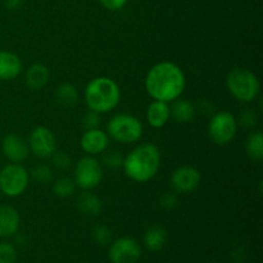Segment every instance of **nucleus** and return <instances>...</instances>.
I'll list each match as a JSON object with an SVG mask.
<instances>
[{"label": "nucleus", "instance_id": "dca6fc26", "mask_svg": "<svg viewBox=\"0 0 263 263\" xmlns=\"http://www.w3.org/2000/svg\"><path fill=\"white\" fill-rule=\"evenodd\" d=\"M146 121L153 128H162L171 120V108L170 103L153 100L146 108Z\"/></svg>", "mask_w": 263, "mask_h": 263}, {"label": "nucleus", "instance_id": "f704fd0d", "mask_svg": "<svg viewBox=\"0 0 263 263\" xmlns=\"http://www.w3.org/2000/svg\"><path fill=\"white\" fill-rule=\"evenodd\" d=\"M0 194H2V193H0Z\"/></svg>", "mask_w": 263, "mask_h": 263}, {"label": "nucleus", "instance_id": "2eb2a0df", "mask_svg": "<svg viewBox=\"0 0 263 263\" xmlns=\"http://www.w3.org/2000/svg\"><path fill=\"white\" fill-rule=\"evenodd\" d=\"M23 63L13 51L0 50V81H12L22 73Z\"/></svg>", "mask_w": 263, "mask_h": 263}, {"label": "nucleus", "instance_id": "f257e3e1", "mask_svg": "<svg viewBox=\"0 0 263 263\" xmlns=\"http://www.w3.org/2000/svg\"><path fill=\"white\" fill-rule=\"evenodd\" d=\"M145 90L153 100L171 103L181 98L186 87V77L181 67L170 61L154 64L145 76Z\"/></svg>", "mask_w": 263, "mask_h": 263}, {"label": "nucleus", "instance_id": "ddd939ff", "mask_svg": "<svg viewBox=\"0 0 263 263\" xmlns=\"http://www.w3.org/2000/svg\"><path fill=\"white\" fill-rule=\"evenodd\" d=\"M80 146L87 156H99L109 146V136L107 131L98 128L86 130L81 136Z\"/></svg>", "mask_w": 263, "mask_h": 263}, {"label": "nucleus", "instance_id": "412c9836", "mask_svg": "<svg viewBox=\"0 0 263 263\" xmlns=\"http://www.w3.org/2000/svg\"><path fill=\"white\" fill-rule=\"evenodd\" d=\"M54 98H55V102L59 107L72 108L79 100V90L73 84L63 82L59 86H57Z\"/></svg>", "mask_w": 263, "mask_h": 263}, {"label": "nucleus", "instance_id": "a211bd4d", "mask_svg": "<svg viewBox=\"0 0 263 263\" xmlns=\"http://www.w3.org/2000/svg\"><path fill=\"white\" fill-rule=\"evenodd\" d=\"M76 207L82 215L98 216L103 210V202L91 190H82L81 194L76 198Z\"/></svg>", "mask_w": 263, "mask_h": 263}, {"label": "nucleus", "instance_id": "72a5a7b5", "mask_svg": "<svg viewBox=\"0 0 263 263\" xmlns=\"http://www.w3.org/2000/svg\"><path fill=\"white\" fill-rule=\"evenodd\" d=\"M210 263H218V262H210Z\"/></svg>", "mask_w": 263, "mask_h": 263}, {"label": "nucleus", "instance_id": "9b49d317", "mask_svg": "<svg viewBox=\"0 0 263 263\" xmlns=\"http://www.w3.org/2000/svg\"><path fill=\"white\" fill-rule=\"evenodd\" d=\"M199 170L193 166L177 167L171 175V185L174 190L180 194H189L198 189L200 185Z\"/></svg>", "mask_w": 263, "mask_h": 263}, {"label": "nucleus", "instance_id": "9d476101", "mask_svg": "<svg viewBox=\"0 0 263 263\" xmlns=\"http://www.w3.org/2000/svg\"><path fill=\"white\" fill-rule=\"evenodd\" d=\"M108 257L112 263H136L141 257V247L135 239L123 236L112 240Z\"/></svg>", "mask_w": 263, "mask_h": 263}, {"label": "nucleus", "instance_id": "39448f33", "mask_svg": "<svg viewBox=\"0 0 263 263\" xmlns=\"http://www.w3.org/2000/svg\"><path fill=\"white\" fill-rule=\"evenodd\" d=\"M144 133L143 123L138 117L128 113H117L107 123L109 139L120 144H133L141 139Z\"/></svg>", "mask_w": 263, "mask_h": 263}, {"label": "nucleus", "instance_id": "bb28decb", "mask_svg": "<svg viewBox=\"0 0 263 263\" xmlns=\"http://www.w3.org/2000/svg\"><path fill=\"white\" fill-rule=\"evenodd\" d=\"M50 158L51 164H53L54 168L58 170V171H67L72 164L71 157H69L66 152L58 151V149L51 154Z\"/></svg>", "mask_w": 263, "mask_h": 263}, {"label": "nucleus", "instance_id": "a878e982", "mask_svg": "<svg viewBox=\"0 0 263 263\" xmlns=\"http://www.w3.org/2000/svg\"><path fill=\"white\" fill-rule=\"evenodd\" d=\"M92 239L99 246H108L113 240V233L107 225H97L92 229Z\"/></svg>", "mask_w": 263, "mask_h": 263}, {"label": "nucleus", "instance_id": "7ed1b4c3", "mask_svg": "<svg viewBox=\"0 0 263 263\" xmlns=\"http://www.w3.org/2000/svg\"><path fill=\"white\" fill-rule=\"evenodd\" d=\"M85 103L90 110L104 115L115 109L121 102L120 85L113 79L99 76L90 80L85 87Z\"/></svg>", "mask_w": 263, "mask_h": 263}, {"label": "nucleus", "instance_id": "0eeeda50", "mask_svg": "<svg viewBox=\"0 0 263 263\" xmlns=\"http://www.w3.org/2000/svg\"><path fill=\"white\" fill-rule=\"evenodd\" d=\"M239 122L233 113L228 110L216 112L208 123V135L217 145H228L238 134Z\"/></svg>", "mask_w": 263, "mask_h": 263}, {"label": "nucleus", "instance_id": "2f4dec72", "mask_svg": "<svg viewBox=\"0 0 263 263\" xmlns=\"http://www.w3.org/2000/svg\"><path fill=\"white\" fill-rule=\"evenodd\" d=\"M100 3L103 8H105L107 10L110 12H117L121 10L126 4H127L128 0H98Z\"/></svg>", "mask_w": 263, "mask_h": 263}, {"label": "nucleus", "instance_id": "c85d7f7f", "mask_svg": "<svg viewBox=\"0 0 263 263\" xmlns=\"http://www.w3.org/2000/svg\"><path fill=\"white\" fill-rule=\"evenodd\" d=\"M100 126V115L94 112V110H87L85 113L84 118H82V127L84 130H92V128H98Z\"/></svg>", "mask_w": 263, "mask_h": 263}, {"label": "nucleus", "instance_id": "f8f14e48", "mask_svg": "<svg viewBox=\"0 0 263 263\" xmlns=\"http://www.w3.org/2000/svg\"><path fill=\"white\" fill-rule=\"evenodd\" d=\"M2 151L10 163H22L30 156L27 140L17 134H8L3 138Z\"/></svg>", "mask_w": 263, "mask_h": 263}, {"label": "nucleus", "instance_id": "473e14b6", "mask_svg": "<svg viewBox=\"0 0 263 263\" xmlns=\"http://www.w3.org/2000/svg\"><path fill=\"white\" fill-rule=\"evenodd\" d=\"M4 4L8 9H17L22 4V0H4Z\"/></svg>", "mask_w": 263, "mask_h": 263}, {"label": "nucleus", "instance_id": "7c9ffc66", "mask_svg": "<svg viewBox=\"0 0 263 263\" xmlns=\"http://www.w3.org/2000/svg\"><path fill=\"white\" fill-rule=\"evenodd\" d=\"M239 122H240L241 126H244V127H247V128L253 127V126L257 123L256 113H254L252 109H246L240 115Z\"/></svg>", "mask_w": 263, "mask_h": 263}, {"label": "nucleus", "instance_id": "4468645a", "mask_svg": "<svg viewBox=\"0 0 263 263\" xmlns=\"http://www.w3.org/2000/svg\"><path fill=\"white\" fill-rule=\"evenodd\" d=\"M20 212L12 205H0V238L8 239L14 236L20 230Z\"/></svg>", "mask_w": 263, "mask_h": 263}, {"label": "nucleus", "instance_id": "f03ea898", "mask_svg": "<svg viewBox=\"0 0 263 263\" xmlns=\"http://www.w3.org/2000/svg\"><path fill=\"white\" fill-rule=\"evenodd\" d=\"M161 159V151L156 144H140L123 158V171L133 181L148 182L158 174Z\"/></svg>", "mask_w": 263, "mask_h": 263}, {"label": "nucleus", "instance_id": "cd10ccee", "mask_svg": "<svg viewBox=\"0 0 263 263\" xmlns=\"http://www.w3.org/2000/svg\"><path fill=\"white\" fill-rule=\"evenodd\" d=\"M18 258L17 248L12 243H0V263H15Z\"/></svg>", "mask_w": 263, "mask_h": 263}, {"label": "nucleus", "instance_id": "20e7f679", "mask_svg": "<svg viewBox=\"0 0 263 263\" xmlns=\"http://www.w3.org/2000/svg\"><path fill=\"white\" fill-rule=\"evenodd\" d=\"M226 86L230 94L241 103H252L261 92V82L251 69L233 68L226 76Z\"/></svg>", "mask_w": 263, "mask_h": 263}, {"label": "nucleus", "instance_id": "4be33fe9", "mask_svg": "<svg viewBox=\"0 0 263 263\" xmlns=\"http://www.w3.org/2000/svg\"><path fill=\"white\" fill-rule=\"evenodd\" d=\"M247 156L251 161L261 162L263 158V134L262 131H254L247 139Z\"/></svg>", "mask_w": 263, "mask_h": 263}, {"label": "nucleus", "instance_id": "423d86ee", "mask_svg": "<svg viewBox=\"0 0 263 263\" xmlns=\"http://www.w3.org/2000/svg\"><path fill=\"white\" fill-rule=\"evenodd\" d=\"M30 184V172L21 163H9L0 170V193L9 198L21 197Z\"/></svg>", "mask_w": 263, "mask_h": 263}, {"label": "nucleus", "instance_id": "f3484780", "mask_svg": "<svg viewBox=\"0 0 263 263\" xmlns=\"http://www.w3.org/2000/svg\"><path fill=\"white\" fill-rule=\"evenodd\" d=\"M50 80V71L43 63H33L27 68L25 74L26 85L31 90H41Z\"/></svg>", "mask_w": 263, "mask_h": 263}, {"label": "nucleus", "instance_id": "6ab92c4d", "mask_svg": "<svg viewBox=\"0 0 263 263\" xmlns=\"http://www.w3.org/2000/svg\"><path fill=\"white\" fill-rule=\"evenodd\" d=\"M170 104H171L170 105V108H171V117L180 123L192 122L194 120L195 115H197V108L187 99L179 98V99L174 100Z\"/></svg>", "mask_w": 263, "mask_h": 263}, {"label": "nucleus", "instance_id": "1a4fd4ad", "mask_svg": "<svg viewBox=\"0 0 263 263\" xmlns=\"http://www.w3.org/2000/svg\"><path fill=\"white\" fill-rule=\"evenodd\" d=\"M30 153L39 158H50L57 151V138L53 131L46 126H37L33 128L28 138Z\"/></svg>", "mask_w": 263, "mask_h": 263}, {"label": "nucleus", "instance_id": "b1692460", "mask_svg": "<svg viewBox=\"0 0 263 263\" xmlns=\"http://www.w3.org/2000/svg\"><path fill=\"white\" fill-rule=\"evenodd\" d=\"M102 159H100V164L109 170H117L122 167L123 158L125 157L116 149H105L102 154Z\"/></svg>", "mask_w": 263, "mask_h": 263}, {"label": "nucleus", "instance_id": "5701e85b", "mask_svg": "<svg viewBox=\"0 0 263 263\" xmlns=\"http://www.w3.org/2000/svg\"><path fill=\"white\" fill-rule=\"evenodd\" d=\"M76 182L72 177H59L54 181L53 184V193L57 195L58 198H68L72 197L76 192Z\"/></svg>", "mask_w": 263, "mask_h": 263}, {"label": "nucleus", "instance_id": "393cba45", "mask_svg": "<svg viewBox=\"0 0 263 263\" xmlns=\"http://www.w3.org/2000/svg\"><path fill=\"white\" fill-rule=\"evenodd\" d=\"M30 177L41 185L49 184L54 180V170L48 164H37L30 171Z\"/></svg>", "mask_w": 263, "mask_h": 263}, {"label": "nucleus", "instance_id": "c756f323", "mask_svg": "<svg viewBox=\"0 0 263 263\" xmlns=\"http://www.w3.org/2000/svg\"><path fill=\"white\" fill-rule=\"evenodd\" d=\"M158 202L163 210H174L177 205V203H179V200H177V195L175 193L166 192L159 197Z\"/></svg>", "mask_w": 263, "mask_h": 263}, {"label": "nucleus", "instance_id": "6e6552de", "mask_svg": "<svg viewBox=\"0 0 263 263\" xmlns=\"http://www.w3.org/2000/svg\"><path fill=\"white\" fill-rule=\"evenodd\" d=\"M104 172L103 166L95 157H82L73 170V180L76 186L82 190H92L102 182Z\"/></svg>", "mask_w": 263, "mask_h": 263}, {"label": "nucleus", "instance_id": "aec40b11", "mask_svg": "<svg viewBox=\"0 0 263 263\" xmlns=\"http://www.w3.org/2000/svg\"><path fill=\"white\" fill-rule=\"evenodd\" d=\"M167 243V231L162 225H153L145 231L144 244L151 252H159Z\"/></svg>", "mask_w": 263, "mask_h": 263}]
</instances>
